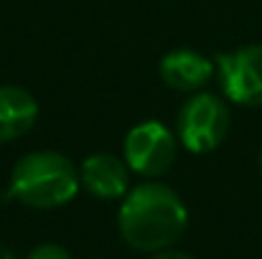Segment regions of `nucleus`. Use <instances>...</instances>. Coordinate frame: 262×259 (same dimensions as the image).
<instances>
[{
	"mask_svg": "<svg viewBox=\"0 0 262 259\" xmlns=\"http://www.w3.org/2000/svg\"><path fill=\"white\" fill-rule=\"evenodd\" d=\"M211 61L193 49H176L161 59V79L176 91H199L211 82Z\"/></svg>",
	"mask_w": 262,
	"mask_h": 259,
	"instance_id": "obj_7",
	"label": "nucleus"
},
{
	"mask_svg": "<svg viewBox=\"0 0 262 259\" xmlns=\"http://www.w3.org/2000/svg\"><path fill=\"white\" fill-rule=\"evenodd\" d=\"M188 226V208L171 185L145 180L127 191L120 211L117 229L127 247L135 252H163L173 247Z\"/></svg>",
	"mask_w": 262,
	"mask_h": 259,
	"instance_id": "obj_1",
	"label": "nucleus"
},
{
	"mask_svg": "<svg viewBox=\"0 0 262 259\" xmlns=\"http://www.w3.org/2000/svg\"><path fill=\"white\" fill-rule=\"evenodd\" d=\"M79 188V168L67 155L56 150H36L13 166L5 198H13L28 208L49 211L69 203Z\"/></svg>",
	"mask_w": 262,
	"mask_h": 259,
	"instance_id": "obj_2",
	"label": "nucleus"
},
{
	"mask_svg": "<svg viewBox=\"0 0 262 259\" xmlns=\"http://www.w3.org/2000/svg\"><path fill=\"white\" fill-rule=\"evenodd\" d=\"M260 173H262V150H260Z\"/></svg>",
	"mask_w": 262,
	"mask_h": 259,
	"instance_id": "obj_12",
	"label": "nucleus"
},
{
	"mask_svg": "<svg viewBox=\"0 0 262 259\" xmlns=\"http://www.w3.org/2000/svg\"><path fill=\"white\" fill-rule=\"evenodd\" d=\"M173 132L158 122L145 120L125 135V163L143 178H158L173 166L178 145Z\"/></svg>",
	"mask_w": 262,
	"mask_h": 259,
	"instance_id": "obj_4",
	"label": "nucleus"
},
{
	"mask_svg": "<svg viewBox=\"0 0 262 259\" xmlns=\"http://www.w3.org/2000/svg\"><path fill=\"white\" fill-rule=\"evenodd\" d=\"M26 259H72V254H69L61 244H51V242H46V244L33 247Z\"/></svg>",
	"mask_w": 262,
	"mask_h": 259,
	"instance_id": "obj_9",
	"label": "nucleus"
},
{
	"mask_svg": "<svg viewBox=\"0 0 262 259\" xmlns=\"http://www.w3.org/2000/svg\"><path fill=\"white\" fill-rule=\"evenodd\" d=\"M229 125H232V114L227 102L216 94L196 91L178 109L176 135L186 150L201 155V153H211L224 143Z\"/></svg>",
	"mask_w": 262,
	"mask_h": 259,
	"instance_id": "obj_3",
	"label": "nucleus"
},
{
	"mask_svg": "<svg viewBox=\"0 0 262 259\" xmlns=\"http://www.w3.org/2000/svg\"><path fill=\"white\" fill-rule=\"evenodd\" d=\"M0 259H18L10 249H5V247H0Z\"/></svg>",
	"mask_w": 262,
	"mask_h": 259,
	"instance_id": "obj_11",
	"label": "nucleus"
},
{
	"mask_svg": "<svg viewBox=\"0 0 262 259\" xmlns=\"http://www.w3.org/2000/svg\"><path fill=\"white\" fill-rule=\"evenodd\" d=\"M216 74L229 102L262 107V43L216 56Z\"/></svg>",
	"mask_w": 262,
	"mask_h": 259,
	"instance_id": "obj_5",
	"label": "nucleus"
},
{
	"mask_svg": "<svg viewBox=\"0 0 262 259\" xmlns=\"http://www.w3.org/2000/svg\"><path fill=\"white\" fill-rule=\"evenodd\" d=\"M79 180L89 196L117 201L125 198L130 191V166L112 153H94L82 163Z\"/></svg>",
	"mask_w": 262,
	"mask_h": 259,
	"instance_id": "obj_6",
	"label": "nucleus"
},
{
	"mask_svg": "<svg viewBox=\"0 0 262 259\" xmlns=\"http://www.w3.org/2000/svg\"><path fill=\"white\" fill-rule=\"evenodd\" d=\"M153 259H193V257H188L186 252H176V249H163V252H156L153 254Z\"/></svg>",
	"mask_w": 262,
	"mask_h": 259,
	"instance_id": "obj_10",
	"label": "nucleus"
},
{
	"mask_svg": "<svg viewBox=\"0 0 262 259\" xmlns=\"http://www.w3.org/2000/svg\"><path fill=\"white\" fill-rule=\"evenodd\" d=\"M38 120L36 97L15 84L0 86V143L23 137Z\"/></svg>",
	"mask_w": 262,
	"mask_h": 259,
	"instance_id": "obj_8",
	"label": "nucleus"
}]
</instances>
